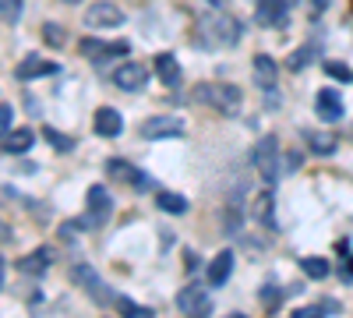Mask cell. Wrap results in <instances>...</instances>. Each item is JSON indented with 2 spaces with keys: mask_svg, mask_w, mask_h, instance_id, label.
<instances>
[{
  "mask_svg": "<svg viewBox=\"0 0 353 318\" xmlns=\"http://www.w3.org/2000/svg\"><path fill=\"white\" fill-rule=\"evenodd\" d=\"M194 99L205 103V106H212L216 113H223V117H237L241 106H244L241 89L230 85V81H201L194 89Z\"/></svg>",
  "mask_w": 353,
  "mask_h": 318,
  "instance_id": "cell-1",
  "label": "cell"
},
{
  "mask_svg": "<svg viewBox=\"0 0 353 318\" xmlns=\"http://www.w3.org/2000/svg\"><path fill=\"white\" fill-rule=\"evenodd\" d=\"M198 32H201L205 43H212V46H233V43L241 39L244 25L237 18H230V14H212V18H205L198 25Z\"/></svg>",
  "mask_w": 353,
  "mask_h": 318,
  "instance_id": "cell-2",
  "label": "cell"
},
{
  "mask_svg": "<svg viewBox=\"0 0 353 318\" xmlns=\"http://www.w3.org/2000/svg\"><path fill=\"white\" fill-rule=\"evenodd\" d=\"M85 201H88V212L74 223V230H81V226H103V223L110 219V212H113L110 191H106L103 184H92V188H88V195H85Z\"/></svg>",
  "mask_w": 353,
  "mask_h": 318,
  "instance_id": "cell-3",
  "label": "cell"
},
{
  "mask_svg": "<svg viewBox=\"0 0 353 318\" xmlns=\"http://www.w3.org/2000/svg\"><path fill=\"white\" fill-rule=\"evenodd\" d=\"M254 166L265 181H276L279 177V138L269 135V138H261L258 141V149H254Z\"/></svg>",
  "mask_w": 353,
  "mask_h": 318,
  "instance_id": "cell-4",
  "label": "cell"
},
{
  "mask_svg": "<svg viewBox=\"0 0 353 318\" xmlns=\"http://www.w3.org/2000/svg\"><path fill=\"white\" fill-rule=\"evenodd\" d=\"M176 308H181L184 315H191V318H201V315L212 311V297H209V290H205V286L188 283L184 290L176 294Z\"/></svg>",
  "mask_w": 353,
  "mask_h": 318,
  "instance_id": "cell-5",
  "label": "cell"
},
{
  "mask_svg": "<svg viewBox=\"0 0 353 318\" xmlns=\"http://www.w3.org/2000/svg\"><path fill=\"white\" fill-rule=\"evenodd\" d=\"M71 279H74L78 286H85V294L92 297V301H103V304H110V301H113V294L106 290V283L99 279V272H96L92 266H85V262H78V266L71 269Z\"/></svg>",
  "mask_w": 353,
  "mask_h": 318,
  "instance_id": "cell-6",
  "label": "cell"
},
{
  "mask_svg": "<svg viewBox=\"0 0 353 318\" xmlns=\"http://www.w3.org/2000/svg\"><path fill=\"white\" fill-rule=\"evenodd\" d=\"M85 25L88 28H117V25H124V11L110 4V0H99V4H88Z\"/></svg>",
  "mask_w": 353,
  "mask_h": 318,
  "instance_id": "cell-7",
  "label": "cell"
},
{
  "mask_svg": "<svg viewBox=\"0 0 353 318\" xmlns=\"http://www.w3.org/2000/svg\"><path fill=\"white\" fill-rule=\"evenodd\" d=\"M141 135L145 138H176V135H184V121L170 117V113H156V117L141 124Z\"/></svg>",
  "mask_w": 353,
  "mask_h": 318,
  "instance_id": "cell-8",
  "label": "cell"
},
{
  "mask_svg": "<svg viewBox=\"0 0 353 318\" xmlns=\"http://www.w3.org/2000/svg\"><path fill=\"white\" fill-rule=\"evenodd\" d=\"M145 81H149V71H145L141 64H134V61H124L121 68L113 71V85H117V89H124V92L145 89Z\"/></svg>",
  "mask_w": 353,
  "mask_h": 318,
  "instance_id": "cell-9",
  "label": "cell"
},
{
  "mask_svg": "<svg viewBox=\"0 0 353 318\" xmlns=\"http://www.w3.org/2000/svg\"><path fill=\"white\" fill-rule=\"evenodd\" d=\"M314 106H318V117L329 121V124H336V121L343 117V99H339L336 89H321L318 99H314Z\"/></svg>",
  "mask_w": 353,
  "mask_h": 318,
  "instance_id": "cell-10",
  "label": "cell"
},
{
  "mask_svg": "<svg viewBox=\"0 0 353 318\" xmlns=\"http://www.w3.org/2000/svg\"><path fill=\"white\" fill-rule=\"evenodd\" d=\"M92 128H96V135H103V138H117V135H121V128H124V121H121V113H117L113 106H103V110H96Z\"/></svg>",
  "mask_w": 353,
  "mask_h": 318,
  "instance_id": "cell-11",
  "label": "cell"
},
{
  "mask_svg": "<svg viewBox=\"0 0 353 318\" xmlns=\"http://www.w3.org/2000/svg\"><path fill=\"white\" fill-rule=\"evenodd\" d=\"M50 262H53V251H50V248H36L32 255H25L21 262H18V272H25V276H43V272L50 269Z\"/></svg>",
  "mask_w": 353,
  "mask_h": 318,
  "instance_id": "cell-12",
  "label": "cell"
},
{
  "mask_svg": "<svg viewBox=\"0 0 353 318\" xmlns=\"http://www.w3.org/2000/svg\"><path fill=\"white\" fill-rule=\"evenodd\" d=\"M286 8H290V4H283V0H258L254 18H258V25H283Z\"/></svg>",
  "mask_w": 353,
  "mask_h": 318,
  "instance_id": "cell-13",
  "label": "cell"
},
{
  "mask_svg": "<svg viewBox=\"0 0 353 318\" xmlns=\"http://www.w3.org/2000/svg\"><path fill=\"white\" fill-rule=\"evenodd\" d=\"M57 64L53 61H43V57H25V61L18 64V78L21 81H32V78H43V74H53Z\"/></svg>",
  "mask_w": 353,
  "mask_h": 318,
  "instance_id": "cell-14",
  "label": "cell"
},
{
  "mask_svg": "<svg viewBox=\"0 0 353 318\" xmlns=\"http://www.w3.org/2000/svg\"><path fill=\"white\" fill-rule=\"evenodd\" d=\"M276 78H279L276 61H272V57H265V53H258V57H254V81L261 85V89H272Z\"/></svg>",
  "mask_w": 353,
  "mask_h": 318,
  "instance_id": "cell-15",
  "label": "cell"
},
{
  "mask_svg": "<svg viewBox=\"0 0 353 318\" xmlns=\"http://www.w3.org/2000/svg\"><path fill=\"white\" fill-rule=\"evenodd\" d=\"M156 78H159L163 85H170V89L181 81V64H176L173 53H159V57H156Z\"/></svg>",
  "mask_w": 353,
  "mask_h": 318,
  "instance_id": "cell-16",
  "label": "cell"
},
{
  "mask_svg": "<svg viewBox=\"0 0 353 318\" xmlns=\"http://www.w3.org/2000/svg\"><path fill=\"white\" fill-rule=\"evenodd\" d=\"M106 170H110V177H117V181H128V184H134V188H145L141 170H138V166H131V163H124V159H110V163H106Z\"/></svg>",
  "mask_w": 353,
  "mask_h": 318,
  "instance_id": "cell-17",
  "label": "cell"
},
{
  "mask_svg": "<svg viewBox=\"0 0 353 318\" xmlns=\"http://www.w3.org/2000/svg\"><path fill=\"white\" fill-rule=\"evenodd\" d=\"M230 272H233V251H219L212 258V266H209V283L212 286H223L230 279Z\"/></svg>",
  "mask_w": 353,
  "mask_h": 318,
  "instance_id": "cell-18",
  "label": "cell"
},
{
  "mask_svg": "<svg viewBox=\"0 0 353 318\" xmlns=\"http://www.w3.org/2000/svg\"><path fill=\"white\" fill-rule=\"evenodd\" d=\"M32 131L28 128H18V131H8L4 135V152H11V156H21V152H28L32 149Z\"/></svg>",
  "mask_w": 353,
  "mask_h": 318,
  "instance_id": "cell-19",
  "label": "cell"
},
{
  "mask_svg": "<svg viewBox=\"0 0 353 318\" xmlns=\"http://www.w3.org/2000/svg\"><path fill=\"white\" fill-rule=\"evenodd\" d=\"M307 138V146H311V152H318V156H332L336 152V135H329V131H307L304 135Z\"/></svg>",
  "mask_w": 353,
  "mask_h": 318,
  "instance_id": "cell-20",
  "label": "cell"
},
{
  "mask_svg": "<svg viewBox=\"0 0 353 318\" xmlns=\"http://www.w3.org/2000/svg\"><path fill=\"white\" fill-rule=\"evenodd\" d=\"M156 206H159L163 212L181 216V212H188V198H184V195H173V191H159V195H156Z\"/></svg>",
  "mask_w": 353,
  "mask_h": 318,
  "instance_id": "cell-21",
  "label": "cell"
},
{
  "mask_svg": "<svg viewBox=\"0 0 353 318\" xmlns=\"http://www.w3.org/2000/svg\"><path fill=\"white\" fill-rule=\"evenodd\" d=\"M301 269H304L311 279H325V276H329V262H325V258H318V255L301 258Z\"/></svg>",
  "mask_w": 353,
  "mask_h": 318,
  "instance_id": "cell-22",
  "label": "cell"
},
{
  "mask_svg": "<svg viewBox=\"0 0 353 318\" xmlns=\"http://www.w3.org/2000/svg\"><path fill=\"white\" fill-rule=\"evenodd\" d=\"M43 138L53 141L57 152H71V149H74V138H68V135H61V131H53V128H43Z\"/></svg>",
  "mask_w": 353,
  "mask_h": 318,
  "instance_id": "cell-23",
  "label": "cell"
},
{
  "mask_svg": "<svg viewBox=\"0 0 353 318\" xmlns=\"http://www.w3.org/2000/svg\"><path fill=\"white\" fill-rule=\"evenodd\" d=\"M311 57H314V46H304V50H293L286 64H290V71H304Z\"/></svg>",
  "mask_w": 353,
  "mask_h": 318,
  "instance_id": "cell-24",
  "label": "cell"
},
{
  "mask_svg": "<svg viewBox=\"0 0 353 318\" xmlns=\"http://www.w3.org/2000/svg\"><path fill=\"white\" fill-rule=\"evenodd\" d=\"M21 18V0H0V21L14 25Z\"/></svg>",
  "mask_w": 353,
  "mask_h": 318,
  "instance_id": "cell-25",
  "label": "cell"
},
{
  "mask_svg": "<svg viewBox=\"0 0 353 318\" xmlns=\"http://www.w3.org/2000/svg\"><path fill=\"white\" fill-rule=\"evenodd\" d=\"M43 39H46L50 46H64V43H68V39H64V28H61V25H53V21L43 25Z\"/></svg>",
  "mask_w": 353,
  "mask_h": 318,
  "instance_id": "cell-26",
  "label": "cell"
},
{
  "mask_svg": "<svg viewBox=\"0 0 353 318\" xmlns=\"http://www.w3.org/2000/svg\"><path fill=\"white\" fill-rule=\"evenodd\" d=\"M254 201H258V206H254V216H258V219H269V212H272V195L265 191V195H258Z\"/></svg>",
  "mask_w": 353,
  "mask_h": 318,
  "instance_id": "cell-27",
  "label": "cell"
},
{
  "mask_svg": "<svg viewBox=\"0 0 353 318\" xmlns=\"http://www.w3.org/2000/svg\"><path fill=\"white\" fill-rule=\"evenodd\" d=\"M325 74H332L336 81H350V78H353V71L343 68V64H336V61H325Z\"/></svg>",
  "mask_w": 353,
  "mask_h": 318,
  "instance_id": "cell-28",
  "label": "cell"
},
{
  "mask_svg": "<svg viewBox=\"0 0 353 318\" xmlns=\"http://www.w3.org/2000/svg\"><path fill=\"white\" fill-rule=\"evenodd\" d=\"M11 124H14V110H11L8 103H0V138L11 131Z\"/></svg>",
  "mask_w": 353,
  "mask_h": 318,
  "instance_id": "cell-29",
  "label": "cell"
},
{
  "mask_svg": "<svg viewBox=\"0 0 353 318\" xmlns=\"http://www.w3.org/2000/svg\"><path fill=\"white\" fill-rule=\"evenodd\" d=\"M121 311L131 315V318H152L149 308H141V304H134V301H121Z\"/></svg>",
  "mask_w": 353,
  "mask_h": 318,
  "instance_id": "cell-30",
  "label": "cell"
},
{
  "mask_svg": "<svg viewBox=\"0 0 353 318\" xmlns=\"http://www.w3.org/2000/svg\"><path fill=\"white\" fill-rule=\"evenodd\" d=\"M261 304H279V290H272V286H265V290H261Z\"/></svg>",
  "mask_w": 353,
  "mask_h": 318,
  "instance_id": "cell-31",
  "label": "cell"
},
{
  "mask_svg": "<svg viewBox=\"0 0 353 318\" xmlns=\"http://www.w3.org/2000/svg\"><path fill=\"white\" fill-rule=\"evenodd\" d=\"M321 315V308H301L297 311V318H318Z\"/></svg>",
  "mask_w": 353,
  "mask_h": 318,
  "instance_id": "cell-32",
  "label": "cell"
},
{
  "mask_svg": "<svg viewBox=\"0 0 353 318\" xmlns=\"http://www.w3.org/2000/svg\"><path fill=\"white\" fill-rule=\"evenodd\" d=\"M325 8H329V0H311V11H314V14L325 11Z\"/></svg>",
  "mask_w": 353,
  "mask_h": 318,
  "instance_id": "cell-33",
  "label": "cell"
},
{
  "mask_svg": "<svg viewBox=\"0 0 353 318\" xmlns=\"http://www.w3.org/2000/svg\"><path fill=\"white\" fill-rule=\"evenodd\" d=\"M343 276H346V279H353V258H350V262H346V269H343Z\"/></svg>",
  "mask_w": 353,
  "mask_h": 318,
  "instance_id": "cell-34",
  "label": "cell"
},
{
  "mask_svg": "<svg viewBox=\"0 0 353 318\" xmlns=\"http://www.w3.org/2000/svg\"><path fill=\"white\" fill-rule=\"evenodd\" d=\"M0 241H8V223L0 219Z\"/></svg>",
  "mask_w": 353,
  "mask_h": 318,
  "instance_id": "cell-35",
  "label": "cell"
},
{
  "mask_svg": "<svg viewBox=\"0 0 353 318\" xmlns=\"http://www.w3.org/2000/svg\"><path fill=\"white\" fill-rule=\"evenodd\" d=\"M4 272H8V266H4V258H0V286H4Z\"/></svg>",
  "mask_w": 353,
  "mask_h": 318,
  "instance_id": "cell-36",
  "label": "cell"
},
{
  "mask_svg": "<svg viewBox=\"0 0 353 318\" xmlns=\"http://www.w3.org/2000/svg\"><path fill=\"white\" fill-rule=\"evenodd\" d=\"M209 4H212V8H216V4H219V0H209Z\"/></svg>",
  "mask_w": 353,
  "mask_h": 318,
  "instance_id": "cell-37",
  "label": "cell"
}]
</instances>
